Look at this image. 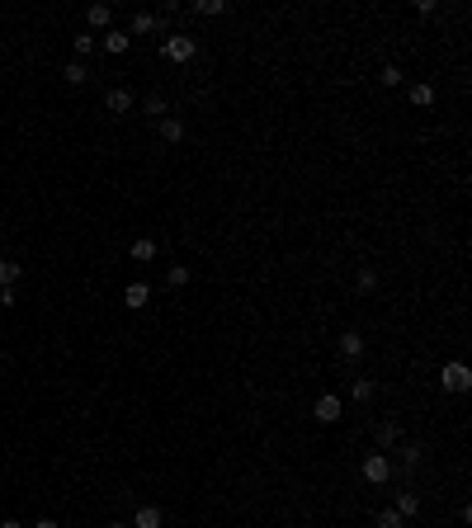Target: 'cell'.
Returning <instances> with one entry per match:
<instances>
[{"label":"cell","instance_id":"obj_1","mask_svg":"<svg viewBox=\"0 0 472 528\" xmlns=\"http://www.w3.org/2000/svg\"><path fill=\"white\" fill-rule=\"evenodd\" d=\"M161 53H165V62H194V57H199V43H194V38H189V33H170V38H165V43H161Z\"/></svg>","mask_w":472,"mask_h":528},{"label":"cell","instance_id":"obj_2","mask_svg":"<svg viewBox=\"0 0 472 528\" xmlns=\"http://www.w3.org/2000/svg\"><path fill=\"white\" fill-rule=\"evenodd\" d=\"M359 472H364V481H368V486H383V481L392 476V462H388V453H368Z\"/></svg>","mask_w":472,"mask_h":528},{"label":"cell","instance_id":"obj_3","mask_svg":"<svg viewBox=\"0 0 472 528\" xmlns=\"http://www.w3.org/2000/svg\"><path fill=\"white\" fill-rule=\"evenodd\" d=\"M439 382H444V392H468L472 387V373H468V364H444V373H439Z\"/></svg>","mask_w":472,"mask_h":528},{"label":"cell","instance_id":"obj_4","mask_svg":"<svg viewBox=\"0 0 472 528\" xmlns=\"http://www.w3.org/2000/svg\"><path fill=\"white\" fill-rule=\"evenodd\" d=\"M312 415H316L321 424H336V420H341V396H331V392H326V396H316Z\"/></svg>","mask_w":472,"mask_h":528},{"label":"cell","instance_id":"obj_5","mask_svg":"<svg viewBox=\"0 0 472 528\" xmlns=\"http://www.w3.org/2000/svg\"><path fill=\"white\" fill-rule=\"evenodd\" d=\"M105 109L114 113V118L132 113V90H109V95H105Z\"/></svg>","mask_w":472,"mask_h":528},{"label":"cell","instance_id":"obj_6","mask_svg":"<svg viewBox=\"0 0 472 528\" xmlns=\"http://www.w3.org/2000/svg\"><path fill=\"white\" fill-rule=\"evenodd\" d=\"M156 28H165V19H161V15H132L128 38H137V33H156Z\"/></svg>","mask_w":472,"mask_h":528},{"label":"cell","instance_id":"obj_7","mask_svg":"<svg viewBox=\"0 0 472 528\" xmlns=\"http://www.w3.org/2000/svg\"><path fill=\"white\" fill-rule=\"evenodd\" d=\"M341 354L345 359H364V335H359V330H345L341 335Z\"/></svg>","mask_w":472,"mask_h":528},{"label":"cell","instance_id":"obj_8","mask_svg":"<svg viewBox=\"0 0 472 528\" xmlns=\"http://www.w3.org/2000/svg\"><path fill=\"white\" fill-rule=\"evenodd\" d=\"M123 302H128L132 312H142V307L152 302V288H147V283H128V292H123Z\"/></svg>","mask_w":472,"mask_h":528},{"label":"cell","instance_id":"obj_9","mask_svg":"<svg viewBox=\"0 0 472 528\" xmlns=\"http://www.w3.org/2000/svg\"><path fill=\"white\" fill-rule=\"evenodd\" d=\"M132 528H161V509H156V505H137Z\"/></svg>","mask_w":472,"mask_h":528},{"label":"cell","instance_id":"obj_10","mask_svg":"<svg viewBox=\"0 0 472 528\" xmlns=\"http://www.w3.org/2000/svg\"><path fill=\"white\" fill-rule=\"evenodd\" d=\"M128 43H132V38H128V28H109V33H105V53H114V57H118V53H128Z\"/></svg>","mask_w":472,"mask_h":528},{"label":"cell","instance_id":"obj_11","mask_svg":"<svg viewBox=\"0 0 472 528\" xmlns=\"http://www.w3.org/2000/svg\"><path fill=\"white\" fill-rule=\"evenodd\" d=\"M397 514H401V519H416L420 514V496H411V491H401V496H397V505H392Z\"/></svg>","mask_w":472,"mask_h":528},{"label":"cell","instance_id":"obj_12","mask_svg":"<svg viewBox=\"0 0 472 528\" xmlns=\"http://www.w3.org/2000/svg\"><path fill=\"white\" fill-rule=\"evenodd\" d=\"M132 260H137V264L156 260V241H152V236H137V241H132Z\"/></svg>","mask_w":472,"mask_h":528},{"label":"cell","instance_id":"obj_13","mask_svg":"<svg viewBox=\"0 0 472 528\" xmlns=\"http://www.w3.org/2000/svg\"><path fill=\"white\" fill-rule=\"evenodd\" d=\"M85 19H90V28H105V33H109V24H114V10H109V5H90V15H85Z\"/></svg>","mask_w":472,"mask_h":528},{"label":"cell","instance_id":"obj_14","mask_svg":"<svg viewBox=\"0 0 472 528\" xmlns=\"http://www.w3.org/2000/svg\"><path fill=\"white\" fill-rule=\"evenodd\" d=\"M161 142H184V118H161Z\"/></svg>","mask_w":472,"mask_h":528},{"label":"cell","instance_id":"obj_15","mask_svg":"<svg viewBox=\"0 0 472 528\" xmlns=\"http://www.w3.org/2000/svg\"><path fill=\"white\" fill-rule=\"evenodd\" d=\"M19 279H24V269H19V264H15V260H0V288H15Z\"/></svg>","mask_w":472,"mask_h":528},{"label":"cell","instance_id":"obj_16","mask_svg":"<svg viewBox=\"0 0 472 528\" xmlns=\"http://www.w3.org/2000/svg\"><path fill=\"white\" fill-rule=\"evenodd\" d=\"M401 524H406V519H401L397 509H378V514H373V528H401Z\"/></svg>","mask_w":472,"mask_h":528},{"label":"cell","instance_id":"obj_17","mask_svg":"<svg viewBox=\"0 0 472 528\" xmlns=\"http://www.w3.org/2000/svg\"><path fill=\"white\" fill-rule=\"evenodd\" d=\"M411 104L430 109V104H435V90H430V85H411Z\"/></svg>","mask_w":472,"mask_h":528},{"label":"cell","instance_id":"obj_18","mask_svg":"<svg viewBox=\"0 0 472 528\" xmlns=\"http://www.w3.org/2000/svg\"><path fill=\"white\" fill-rule=\"evenodd\" d=\"M397 439H401V429H397V424H378V449H392Z\"/></svg>","mask_w":472,"mask_h":528},{"label":"cell","instance_id":"obj_19","mask_svg":"<svg viewBox=\"0 0 472 528\" xmlns=\"http://www.w3.org/2000/svg\"><path fill=\"white\" fill-rule=\"evenodd\" d=\"M165 283H170V288H184V283H189V269H184V264H170V269H165Z\"/></svg>","mask_w":472,"mask_h":528},{"label":"cell","instance_id":"obj_20","mask_svg":"<svg viewBox=\"0 0 472 528\" xmlns=\"http://www.w3.org/2000/svg\"><path fill=\"white\" fill-rule=\"evenodd\" d=\"M194 10H199V15H227V0H199V5H194Z\"/></svg>","mask_w":472,"mask_h":528},{"label":"cell","instance_id":"obj_21","mask_svg":"<svg viewBox=\"0 0 472 528\" xmlns=\"http://www.w3.org/2000/svg\"><path fill=\"white\" fill-rule=\"evenodd\" d=\"M350 396H354V401H368V396H373V382H368V377H354Z\"/></svg>","mask_w":472,"mask_h":528},{"label":"cell","instance_id":"obj_22","mask_svg":"<svg viewBox=\"0 0 472 528\" xmlns=\"http://www.w3.org/2000/svg\"><path fill=\"white\" fill-rule=\"evenodd\" d=\"M71 48H76L80 57H85V53H95V33H76V38H71Z\"/></svg>","mask_w":472,"mask_h":528},{"label":"cell","instance_id":"obj_23","mask_svg":"<svg viewBox=\"0 0 472 528\" xmlns=\"http://www.w3.org/2000/svg\"><path fill=\"white\" fill-rule=\"evenodd\" d=\"M373 288H378V274L364 264V269H359V292H373Z\"/></svg>","mask_w":472,"mask_h":528},{"label":"cell","instance_id":"obj_24","mask_svg":"<svg viewBox=\"0 0 472 528\" xmlns=\"http://www.w3.org/2000/svg\"><path fill=\"white\" fill-rule=\"evenodd\" d=\"M66 80H71V85H80V80H90V71H85L80 62H66Z\"/></svg>","mask_w":472,"mask_h":528},{"label":"cell","instance_id":"obj_25","mask_svg":"<svg viewBox=\"0 0 472 528\" xmlns=\"http://www.w3.org/2000/svg\"><path fill=\"white\" fill-rule=\"evenodd\" d=\"M378 80H383V85H401V66H383Z\"/></svg>","mask_w":472,"mask_h":528},{"label":"cell","instance_id":"obj_26","mask_svg":"<svg viewBox=\"0 0 472 528\" xmlns=\"http://www.w3.org/2000/svg\"><path fill=\"white\" fill-rule=\"evenodd\" d=\"M142 109H147V113H165V100H161V95H147Z\"/></svg>","mask_w":472,"mask_h":528},{"label":"cell","instance_id":"obj_27","mask_svg":"<svg viewBox=\"0 0 472 528\" xmlns=\"http://www.w3.org/2000/svg\"><path fill=\"white\" fill-rule=\"evenodd\" d=\"M401 462H406V467H416V462H420V449H416V444H406V449H401Z\"/></svg>","mask_w":472,"mask_h":528},{"label":"cell","instance_id":"obj_28","mask_svg":"<svg viewBox=\"0 0 472 528\" xmlns=\"http://www.w3.org/2000/svg\"><path fill=\"white\" fill-rule=\"evenodd\" d=\"M33 528H62V524H57V519H38Z\"/></svg>","mask_w":472,"mask_h":528},{"label":"cell","instance_id":"obj_29","mask_svg":"<svg viewBox=\"0 0 472 528\" xmlns=\"http://www.w3.org/2000/svg\"><path fill=\"white\" fill-rule=\"evenodd\" d=\"M0 528H24V524H19V519H5V524H0Z\"/></svg>","mask_w":472,"mask_h":528},{"label":"cell","instance_id":"obj_30","mask_svg":"<svg viewBox=\"0 0 472 528\" xmlns=\"http://www.w3.org/2000/svg\"><path fill=\"white\" fill-rule=\"evenodd\" d=\"M109 528H128V524H109Z\"/></svg>","mask_w":472,"mask_h":528}]
</instances>
